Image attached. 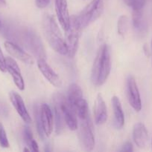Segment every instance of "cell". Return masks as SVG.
I'll return each mask as SVG.
<instances>
[{
  "label": "cell",
  "instance_id": "obj_18",
  "mask_svg": "<svg viewBox=\"0 0 152 152\" xmlns=\"http://www.w3.org/2000/svg\"><path fill=\"white\" fill-rule=\"evenodd\" d=\"M94 119L97 125H102L107 120V110L102 96L98 94L94 104Z\"/></svg>",
  "mask_w": 152,
  "mask_h": 152
},
{
  "label": "cell",
  "instance_id": "obj_2",
  "mask_svg": "<svg viewBox=\"0 0 152 152\" xmlns=\"http://www.w3.org/2000/svg\"><path fill=\"white\" fill-rule=\"evenodd\" d=\"M42 26L43 34L50 47L60 54L67 55L68 50L65 39L54 16L45 13L43 16Z\"/></svg>",
  "mask_w": 152,
  "mask_h": 152
},
{
  "label": "cell",
  "instance_id": "obj_30",
  "mask_svg": "<svg viewBox=\"0 0 152 152\" xmlns=\"http://www.w3.org/2000/svg\"><path fill=\"white\" fill-rule=\"evenodd\" d=\"M151 47H152V41H151Z\"/></svg>",
  "mask_w": 152,
  "mask_h": 152
},
{
  "label": "cell",
  "instance_id": "obj_29",
  "mask_svg": "<svg viewBox=\"0 0 152 152\" xmlns=\"http://www.w3.org/2000/svg\"><path fill=\"white\" fill-rule=\"evenodd\" d=\"M1 29H2V24H1V21H0V31H1Z\"/></svg>",
  "mask_w": 152,
  "mask_h": 152
},
{
  "label": "cell",
  "instance_id": "obj_7",
  "mask_svg": "<svg viewBox=\"0 0 152 152\" xmlns=\"http://www.w3.org/2000/svg\"><path fill=\"white\" fill-rule=\"evenodd\" d=\"M54 102L58 105L61 113L64 123L66 124L69 129L72 131L77 129V117L72 107L69 103L66 98L61 94H56L54 96Z\"/></svg>",
  "mask_w": 152,
  "mask_h": 152
},
{
  "label": "cell",
  "instance_id": "obj_19",
  "mask_svg": "<svg viewBox=\"0 0 152 152\" xmlns=\"http://www.w3.org/2000/svg\"><path fill=\"white\" fill-rule=\"evenodd\" d=\"M112 106L114 115L115 126L117 129H122L125 124V114L121 101L118 96H113L112 97Z\"/></svg>",
  "mask_w": 152,
  "mask_h": 152
},
{
  "label": "cell",
  "instance_id": "obj_12",
  "mask_svg": "<svg viewBox=\"0 0 152 152\" xmlns=\"http://www.w3.org/2000/svg\"><path fill=\"white\" fill-rule=\"evenodd\" d=\"M37 67L43 74V77L52 85L57 88H60L62 86V81L59 76L55 73V71L50 67V65L46 62L45 59H37Z\"/></svg>",
  "mask_w": 152,
  "mask_h": 152
},
{
  "label": "cell",
  "instance_id": "obj_6",
  "mask_svg": "<svg viewBox=\"0 0 152 152\" xmlns=\"http://www.w3.org/2000/svg\"><path fill=\"white\" fill-rule=\"evenodd\" d=\"M78 136L81 145L86 151H92L95 147V136L92 120L88 114L84 117L78 118Z\"/></svg>",
  "mask_w": 152,
  "mask_h": 152
},
{
  "label": "cell",
  "instance_id": "obj_10",
  "mask_svg": "<svg viewBox=\"0 0 152 152\" xmlns=\"http://www.w3.org/2000/svg\"><path fill=\"white\" fill-rule=\"evenodd\" d=\"M127 96L131 106L139 112L142 109V101L137 82L134 77H129L127 80Z\"/></svg>",
  "mask_w": 152,
  "mask_h": 152
},
{
  "label": "cell",
  "instance_id": "obj_1",
  "mask_svg": "<svg viewBox=\"0 0 152 152\" xmlns=\"http://www.w3.org/2000/svg\"><path fill=\"white\" fill-rule=\"evenodd\" d=\"M111 60L108 46L101 45L97 51L91 72V81L95 86H101L107 81L110 73Z\"/></svg>",
  "mask_w": 152,
  "mask_h": 152
},
{
  "label": "cell",
  "instance_id": "obj_26",
  "mask_svg": "<svg viewBox=\"0 0 152 152\" xmlns=\"http://www.w3.org/2000/svg\"><path fill=\"white\" fill-rule=\"evenodd\" d=\"M134 151L133 148V145L131 142H126L123 145H122V148H121L120 151H128L131 152Z\"/></svg>",
  "mask_w": 152,
  "mask_h": 152
},
{
  "label": "cell",
  "instance_id": "obj_8",
  "mask_svg": "<svg viewBox=\"0 0 152 152\" xmlns=\"http://www.w3.org/2000/svg\"><path fill=\"white\" fill-rule=\"evenodd\" d=\"M21 40L22 43L25 45V48L37 56V59L42 58L45 59L46 53L44 48L39 37L35 33L30 30L25 29L21 34Z\"/></svg>",
  "mask_w": 152,
  "mask_h": 152
},
{
  "label": "cell",
  "instance_id": "obj_11",
  "mask_svg": "<svg viewBox=\"0 0 152 152\" xmlns=\"http://www.w3.org/2000/svg\"><path fill=\"white\" fill-rule=\"evenodd\" d=\"M147 7L148 4L146 2L145 5L142 9L138 10H133V25H134V28L136 31L139 34H145L148 31V16H146V13L148 10Z\"/></svg>",
  "mask_w": 152,
  "mask_h": 152
},
{
  "label": "cell",
  "instance_id": "obj_16",
  "mask_svg": "<svg viewBox=\"0 0 152 152\" xmlns=\"http://www.w3.org/2000/svg\"><path fill=\"white\" fill-rule=\"evenodd\" d=\"M6 68L11 76L13 83L20 91L25 89V82L21 73L20 68L16 61L11 57H6Z\"/></svg>",
  "mask_w": 152,
  "mask_h": 152
},
{
  "label": "cell",
  "instance_id": "obj_21",
  "mask_svg": "<svg viewBox=\"0 0 152 152\" xmlns=\"http://www.w3.org/2000/svg\"><path fill=\"white\" fill-rule=\"evenodd\" d=\"M128 25H129V20L128 16L125 15H122L118 19L117 28L118 33L119 35L124 36L127 33L128 30Z\"/></svg>",
  "mask_w": 152,
  "mask_h": 152
},
{
  "label": "cell",
  "instance_id": "obj_24",
  "mask_svg": "<svg viewBox=\"0 0 152 152\" xmlns=\"http://www.w3.org/2000/svg\"><path fill=\"white\" fill-rule=\"evenodd\" d=\"M0 71L1 72L7 71V68H6V58L4 56L1 47H0Z\"/></svg>",
  "mask_w": 152,
  "mask_h": 152
},
{
  "label": "cell",
  "instance_id": "obj_28",
  "mask_svg": "<svg viewBox=\"0 0 152 152\" xmlns=\"http://www.w3.org/2000/svg\"><path fill=\"white\" fill-rule=\"evenodd\" d=\"M123 1H125V4H126L127 5L130 6V4H131V1H132L133 0H123Z\"/></svg>",
  "mask_w": 152,
  "mask_h": 152
},
{
  "label": "cell",
  "instance_id": "obj_27",
  "mask_svg": "<svg viewBox=\"0 0 152 152\" xmlns=\"http://www.w3.org/2000/svg\"><path fill=\"white\" fill-rule=\"evenodd\" d=\"M6 5L5 0H0V7H4Z\"/></svg>",
  "mask_w": 152,
  "mask_h": 152
},
{
  "label": "cell",
  "instance_id": "obj_20",
  "mask_svg": "<svg viewBox=\"0 0 152 152\" xmlns=\"http://www.w3.org/2000/svg\"><path fill=\"white\" fill-rule=\"evenodd\" d=\"M23 138L24 140H25V143L28 145V147H29L30 150L32 151H38L39 148L38 145H37V142L35 141V140L34 139V137H33L32 132L30 130L29 128L25 127L23 130Z\"/></svg>",
  "mask_w": 152,
  "mask_h": 152
},
{
  "label": "cell",
  "instance_id": "obj_14",
  "mask_svg": "<svg viewBox=\"0 0 152 152\" xmlns=\"http://www.w3.org/2000/svg\"><path fill=\"white\" fill-rule=\"evenodd\" d=\"M9 98L13 108H15L19 117L22 119V120L26 123H31L32 120L29 113L27 111L23 99L20 95L15 91H10L9 94Z\"/></svg>",
  "mask_w": 152,
  "mask_h": 152
},
{
  "label": "cell",
  "instance_id": "obj_15",
  "mask_svg": "<svg viewBox=\"0 0 152 152\" xmlns=\"http://www.w3.org/2000/svg\"><path fill=\"white\" fill-rule=\"evenodd\" d=\"M4 45L5 48V50L13 57L19 59V61L27 64V65H33L34 64V60L32 56L25 51H24L19 45L10 41L4 42Z\"/></svg>",
  "mask_w": 152,
  "mask_h": 152
},
{
  "label": "cell",
  "instance_id": "obj_9",
  "mask_svg": "<svg viewBox=\"0 0 152 152\" xmlns=\"http://www.w3.org/2000/svg\"><path fill=\"white\" fill-rule=\"evenodd\" d=\"M39 118L42 130L46 137H49L52 133L54 125V116L49 105L43 103L38 109Z\"/></svg>",
  "mask_w": 152,
  "mask_h": 152
},
{
  "label": "cell",
  "instance_id": "obj_25",
  "mask_svg": "<svg viewBox=\"0 0 152 152\" xmlns=\"http://www.w3.org/2000/svg\"><path fill=\"white\" fill-rule=\"evenodd\" d=\"M50 1L51 0H35L36 5L39 8H45V7L49 5Z\"/></svg>",
  "mask_w": 152,
  "mask_h": 152
},
{
  "label": "cell",
  "instance_id": "obj_22",
  "mask_svg": "<svg viewBox=\"0 0 152 152\" xmlns=\"http://www.w3.org/2000/svg\"><path fill=\"white\" fill-rule=\"evenodd\" d=\"M0 145L1 147L4 148H7L10 147L8 139H7V134L4 129V126L1 123H0Z\"/></svg>",
  "mask_w": 152,
  "mask_h": 152
},
{
  "label": "cell",
  "instance_id": "obj_17",
  "mask_svg": "<svg viewBox=\"0 0 152 152\" xmlns=\"http://www.w3.org/2000/svg\"><path fill=\"white\" fill-rule=\"evenodd\" d=\"M133 139L136 145L140 148H145L148 145V134L143 123H138L133 129Z\"/></svg>",
  "mask_w": 152,
  "mask_h": 152
},
{
  "label": "cell",
  "instance_id": "obj_23",
  "mask_svg": "<svg viewBox=\"0 0 152 152\" xmlns=\"http://www.w3.org/2000/svg\"><path fill=\"white\" fill-rule=\"evenodd\" d=\"M9 115V108L7 105L0 100V117H7Z\"/></svg>",
  "mask_w": 152,
  "mask_h": 152
},
{
  "label": "cell",
  "instance_id": "obj_5",
  "mask_svg": "<svg viewBox=\"0 0 152 152\" xmlns=\"http://www.w3.org/2000/svg\"><path fill=\"white\" fill-rule=\"evenodd\" d=\"M104 10L102 0H92L77 16L80 27L86 28L101 16Z\"/></svg>",
  "mask_w": 152,
  "mask_h": 152
},
{
  "label": "cell",
  "instance_id": "obj_13",
  "mask_svg": "<svg viewBox=\"0 0 152 152\" xmlns=\"http://www.w3.org/2000/svg\"><path fill=\"white\" fill-rule=\"evenodd\" d=\"M55 12L59 23L64 31H66L70 25V17L67 0H55Z\"/></svg>",
  "mask_w": 152,
  "mask_h": 152
},
{
  "label": "cell",
  "instance_id": "obj_3",
  "mask_svg": "<svg viewBox=\"0 0 152 152\" xmlns=\"http://www.w3.org/2000/svg\"><path fill=\"white\" fill-rule=\"evenodd\" d=\"M67 100L75 111L77 117H82L89 114L88 104L83 95L80 86L76 83L70 85L67 93Z\"/></svg>",
  "mask_w": 152,
  "mask_h": 152
},
{
  "label": "cell",
  "instance_id": "obj_4",
  "mask_svg": "<svg viewBox=\"0 0 152 152\" xmlns=\"http://www.w3.org/2000/svg\"><path fill=\"white\" fill-rule=\"evenodd\" d=\"M82 28L79 23L77 16H72L70 17V25L66 31V45L67 55L69 57L73 58L76 54L78 48L79 39L81 34Z\"/></svg>",
  "mask_w": 152,
  "mask_h": 152
}]
</instances>
